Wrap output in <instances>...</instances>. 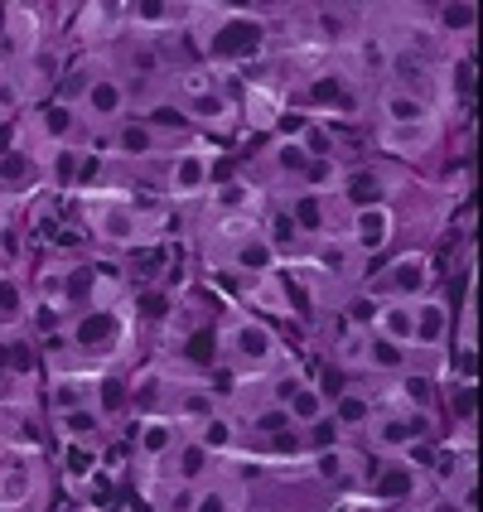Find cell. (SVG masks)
Segmentation results:
<instances>
[{"mask_svg": "<svg viewBox=\"0 0 483 512\" xmlns=\"http://www.w3.org/2000/svg\"><path fill=\"white\" fill-rule=\"evenodd\" d=\"M83 218H87V232L112 247V252H131V247H150V228L155 218H145L141 208L121 194H92L83 203Z\"/></svg>", "mask_w": 483, "mask_h": 512, "instance_id": "1", "label": "cell"}, {"mask_svg": "<svg viewBox=\"0 0 483 512\" xmlns=\"http://www.w3.org/2000/svg\"><path fill=\"white\" fill-rule=\"evenodd\" d=\"M223 348H228L232 363L247 372H271V368H285V363H290V353H285V343L276 339V329H271L266 319H256V314H232V319H223Z\"/></svg>", "mask_w": 483, "mask_h": 512, "instance_id": "2", "label": "cell"}, {"mask_svg": "<svg viewBox=\"0 0 483 512\" xmlns=\"http://www.w3.org/2000/svg\"><path fill=\"white\" fill-rule=\"evenodd\" d=\"M131 83L121 78V73H97L92 68V78L83 83V92L73 97V107L83 116V126H121L126 112H131Z\"/></svg>", "mask_w": 483, "mask_h": 512, "instance_id": "3", "label": "cell"}, {"mask_svg": "<svg viewBox=\"0 0 483 512\" xmlns=\"http://www.w3.org/2000/svg\"><path fill=\"white\" fill-rule=\"evenodd\" d=\"M223 266L242 281H261L281 271V252L261 237V228L252 223H228V242H223Z\"/></svg>", "mask_w": 483, "mask_h": 512, "instance_id": "4", "label": "cell"}, {"mask_svg": "<svg viewBox=\"0 0 483 512\" xmlns=\"http://www.w3.org/2000/svg\"><path fill=\"white\" fill-rule=\"evenodd\" d=\"M213 165H218V155L208 145H179L170 155V170H165V199H174V203L203 199L218 184Z\"/></svg>", "mask_w": 483, "mask_h": 512, "instance_id": "5", "label": "cell"}, {"mask_svg": "<svg viewBox=\"0 0 483 512\" xmlns=\"http://www.w3.org/2000/svg\"><path fill=\"white\" fill-rule=\"evenodd\" d=\"M343 237H348L353 252H363V256L387 252L392 237H397V213H392V203L387 199L353 203V208H348V223H343Z\"/></svg>", "mask_w": 483, "mask_h": 512, "instance_id": "6", "label": "cell"}, {"mask_svg": "<svg viewBox=\"0 0 483 512\" xmlns=\"http://www.w3.org/2000/svg\"><path fill=\"white\" fill-rule=\"evenodd\" d=\"M174 112H179V121H189L194 131H208V136H237V131H242V107H237V97L223 92V87L174 102Z\"/></svg>", "mask_w": 483, "mask_h": 512, "instance_id": "7", "label": "cell"}, {"mask_svg": "<svg viewBox=\"0 0 483 512\" xmlns=\"http://www.w3.org/2000/svg\"><path fill=\"white\" fill-rule=\"evenodd\" d=\"M377 300H416L430 290V256L426 252H401L382 266V276H372L363 285Z\"/></svg>", "mask_w": 483, "mask_h": 512, "instance_id": "8", "label": "cell"}, {"mask_svg": "<svg viewBox=\"0 0 483 512\" xmlns=\"http://www.w3.org/2000/svg\"><path fill=\"white\" fill-rule=\"evenodd\" d=\"M305 102H310V112H324V116H358L363 112L358 78H353V73H339V68L314 73L310 83H305Z\"/></svg>", "mask_w": 483, "mask_h": 512, "instance_id": "9", "label": "cell"}, {"mask_svg": "<svg viewBox=\"0 0 483 512\" xmlns=\"http://www.w3.org/2000/svg\"><path fill=\"white\" fill-rule=\"evenodd\" d=\"M372 107L382 116V126H426V121H435L430 97L421 87H406V83H382L377 97H372Z\"/></svg>", "mask_w": 483, "mask_h": 512, "instance_id": "10", "label": "cell"}, {"mask_svg": "<svg viewBox=\"0 0 483 512\" xmlns=\"http://www.w3.org/2000/svg\"><path fill=\"white\" fill-rule=\"evenodd\" d=\"M208 199H213V213H218L223 223H247L256 213H266V189H261L256 179H247V174H232L223 184H213Z\"/></svg>", "mask_w": 483, "mask_h": 512, "instance_id": "11", "label": "cell"}, {"mask_svg": "<svg viewBox=\"0 0 483 512\" xmlns=\"http://www.w3.org/2000/svg\"><path fill=\"white\" fill-rule=\"evenodd\" d=\"M112 160H155V155H174L170 150V131L155 126V121H121L112 126Z\"/></svg>", "mask_w": 483, "mask_h": 512, "instance_id": "12", "label": "cell"}, {"mask_svg": "<svg viewBox=\"0 0 483 512\" xmlns=\"http://www.w3.org/2000/svg\"><path fill=\"white\" fill-rule=\"evenodd\" d=\"M411 314H416V348H430V353H445L450 343V300L440 290H426L411 300Z\"/></svg>", "mask_w": 483, "mask_h": 512, "instance_id": "13", "label": "cell"}, {"mask_svg": "<svg viewBox=\"0 0 483 512\" xmlns=\"http://www.w3.org/2000/svg\"><path fill=\"white\" fill-rule=\"evenodd\" d=\"M237 107H242V126H252V131H276L285 116V92L276 83H242L237 92Z\"/></svg>", "mask_w": 483, "mask_h": 512, "instance_id": "14", "label": "cell"}, {"mask_svg": "<svg viewBox=\"0 0 483 512\" xmlns=\"http://www.w3.org/2000/svg\"><path fill=\"white\" fill-rule=\"evenodd\" d=\"M29 126H34L44 141L54 145V150H58V145H83V141H78V131H83V116H78V107H73V102H63V97L44 102V107H34Z\"/></svg>", "mask_w": 483, "mask_h": 512, "instance_id": "15", "label": "cell"}, {"mask_svg": "<svg viewBox=\"0 0 483 512\" xmlns=\"http://www.w3.org/2000/svg\"><path fill=\"white\" fill-rule=\"evenodd\" d=\"M314 29H319V44L329 49V44H353L358 39V29H363V20H368V10L363 5H314L310 10Z\"/></svg>", "mask_w": 483, "mask_h": 512, "instance_id": "16", "label": "cell"}, {"mask_svg": "<svg viewBox=\"0 0 483 512\" xmlns=\"http://www.w3.org/2000/svg\"><path fill=\"white\" fill-rule=\"evenodd\" d=\"M440 141V121H426V126H382V136L377 145L387 150V155H397V160H421L430 155Z\"/></svg>", "mask_w": 483, "mask_h": 512, "instance_id": "17", "label": "cell"}, {"mask_svg": "<svg viewBox=\"0 0 483 512\" xmlns=\"http://www.w3.org/2000/svg\"><path fill=\"white\" fill-rule=\"evenodd\" d=\"M174 445H179V421L174 416H141L136 421V450H141L145 464H165L174 455Z\"/></svg>", "mask_w": 483, "mask_h": 512, "instance_id": "18", "label": "cell"}, {"mask_svg": "<svg viewBox=\"0 0 483 512\" xmlns=\"http://www.w3.org/2000/svg\"><path fill=\"white\" fill-rule=\"evenodd\" d=\"M363 372H377V377H401L411 372V348L382 339V334H363V358H358Z\"/></svg>", "mask_w": 483, "mask_h": 512, "instance_id": "19", "label": "cell"}, {"mask_svg": "<svg viewBox=\"0 0 483 512\" xmlns=\"http://www.w3.org/2000/svg\"><path fill=\"white\" fill-rule=\"evenodd\" d=\"M363 435H368V445L377 450L382 459H397L406 445H411V435H406V421H401V411H392V406H377L372 411V421L363 426Z\"/></svg>", "mask_w": 483, "mask_h": 512, "instance_id": "20", "label": "cell"}, {"mask_svg": "<svg viewBox=\"0 0 483 512\" xmlns=\"http://www.w3.org/2000/svg\"><path fill=\"white\" fill-rule=\"evenodd\" d=\"M39 29H44L39 5H5V34H10V54H15V63L44 49V44H39Z\"/></svg>", "mask_w": 483, "mask_h": 512, "instance_id": "21", "label": "cell"}, {"mask_svg": "<svg viewBox=\"0 0 483 512\" xmlns=\"http://www.w3.org/2000/svg\"><path fill=\"white\" fill-rule=\"evenodd\" d=\"M368 334H382V339L401 343V348H416V314H411V300H382L377 314H372Z\"/></svg>", "mask_w": 483, "mask_h": 512, "instance_id": "22", "label": "cell"}, {"mask_svg": "<svg viewBox=\"0 0 483 512\" xmlns=\"http://www.w3.org/2000/svg\"><path fill=\"white\" fill-rule=\"evenodd\" d=\"M310 469L324 479V484H358L363 479V459L353 455L348 445H324V450H314L310 455Z\"/></svg>", "mask_w": 483, "mask_h": 512, "instance_id": "23", "label": "cell"}, {"mask_svg": "<svg viewBox=\"0 0 483 512\" xmlns=\"http://www.w3.org/2000/svg\"><path fill=\"white\" fill-rule=\"evenodd\" d=\"M194 445H203L208 455H228L242 445V421L232 416V411H213V416H203L199 426H194Z\"/></svg>", "mask_w": 483, "mask_h": 512, "instance_id": "24", "label": "cell"}, {"mask_svg": "<svg viewBox=\"0 0 483 512\" xmlns=\"http://www.w3.org/2000/svg\"><path fill=\"white\" fill-rule=\"evenodd\" d=\"M343 189H348V170H343L339 155L310 160L305 174H300V194H314V199H339Z\"/></svg>", "mask_w": 483, "mask_h": 512, "instance_id": "25", "label": "cell"}, {"mask_svg": "<svg viewBox=\"0 0 483 512\" xmlns=\"http://www.w3.org/2000/svg\"><path fill=\"white\" fill-rule=\"evenodd\" d=\"M242 300H247V310L256 319H266V314H276V319H290L295 305H290V295H285L281 276H261V281H247L242 285Z\"/></svg>", "mask_w": 483, "mask_h": 512, "instance_id": "26", "label": "cell"}, {"mask_svg": "<svg viewBox=\"0 0 483 512\" xmlns=\"http://www.w3.org/2000/svg\"><path fill=\"white\" fill-rule=\"evenodd\" d=\"M372 411H377V397L363 392V387H339V397L329 401V421L343 430H363L372 421Z\"/></svg>", "mask_w": 483, "mask_h": 512, "instance_id": "27", "label": "cell"}, {"mask_svg": "<svg viewBox=\"0 0 483 512\" xmlns=\"http://www.w3.org/2000/svg\"><path fill=\"white\" fill-rule=\"evenodd\" d=\"M189 20H194V5H179V0H170V5H126V25H141L150 34L184 29Z\"/></svg>", "mask_w": 483, "mask_h": 512, "instance_id": "28", "label": "cell"}, {"mask_svg": "<svg viewBox=\"0 0 483 512\" xmlns=\"http://www.w3.org/2000/svg\"><path fill=\"white\" fill-rule=\"evenodd\" d=\"M387 401H392V411H406V406H435V401H440V387H435L430 372H401V377H392Z\"/></svg>", "mask_w": 483, "mask_h": 512, "instance_id": "29", "label": "cell"}, {"mask_svg": "<svg viewBox=\"0 0 483 512\" xmlns=\"http://www.w3.org/2000/svg\"><path fill=\"white\" fill-rule=\"evenodd\" d=\"M266 165L276 170V179H285V184L300 189V174L310 165V155H305V145L295 141V136H276V141L266 145Z\"/></svg>", "mask_w": 483, "mask_h": 512, "instance_id": "30", "label": "cell"}, {"mask_svg": "<svg viewBox=\"0 0 483 512\" xmlns=\"http://www.w3.org/2000/svg\"><path fill=\"white\" fill-rule=\"evenodd\" d=\"M281 411H285V421H290V426L310 430V426H319V421L329 416V401H324V392H319V387H310V382H305V387H295V397L285 401Z\"/></svg>", "mask_w": 483, "mask_h": 512, "instance_id": "31", "label": "cell"}, {"mask_svg": "<svg viewBox=\"0 0 483 512\" xmlns=\"http://www.w3.org/2000/svg\"><path fill=\"white\" fill-rule=\"evenodd\" d=\"M474 15H479V10H474L469 0H464V5H435V15H430V29H440L445 39H455V34H459V44L469 49V44H474V25H479Z\"/></svg>", "mask_w": 483, "mask_h": 512, "instance_id": "32", "label": "cell"}, {"mask_svg": "<svg viewBox=\"0 0 483 512\" xmlns=\"http://www.w3.org/2000/svg\"><path fill=\"white\" fill-rule=\"evenodd\" d=\"M102 416L92 411V406H73V411H58V435L68 440V445H97V435H102Z\"/></svg>", "mask_w": 483, "mask_h": 512, "instance_id": "33", "label": "cell"}, {"mask_svg": "<svg viewBox=\"0 0 483 512\" xmlns=\"http://www.w3.org/2000/svg\"><path fill=\"white\" fill-rule=\"evenodd\" d=\"M73 25L83 29L87 39L116 34V29L126 25V5H83V10H73Z\"/></svg>", "mask_w": 483, "mask_h": 512, "instance_id": "34", "label": "cell"}, {"mask_svg": "<svg viewBox=\"0 0 483 512\" xmlns=\"http://www.w3.org/2000/svg\"><path fill=\"white\" fill-rule=\"evenodd\" d=\"M401 421H406V435L416 445H440V411L435 406H406Z\"/></svg>", "mask_w": 483, "mask_h": 512, "instance_id": "35", "label": "cell"}, {"mask_svg": "<svg viewBox=\"0 0 483 512\" xmlns=\"http://www.w3.org/2000/svg\"><path fill=\"white\" fill-rule=\"evenodd\" d=\"M29 314V290L15 276H0V324H25Z\"/></svg>", "mask_w": 483, "mask_h": 512, "instance_id": "36", "label": "cell"}, {"mask_svg": "<svg viewBox=\"0 0 483 512\" xmlns=\"http://www.w3.org/2000/svg\"><path fill=\"white\" fill-rule=\"evenodd\" d=\"M189 512H242V503H237L232 484H199V498Z\"/></svg>", "mask_w": 483, "mask_h": 512, "instance_id": "37", "label": "cell"}, {"mask_svg": "<svg viewBox=\"0 0 483 512\" xmlns=\"http://www.w3.org/2000/svg\"><path fill=\"white\" fill-rule=\"evenodd\" d=\"M194 498H199V484H174L170 498L160 503V512H189L194 508Z\"/></svg>", "mask_w": 483, "mask_h": 512, "instance_id": "38", "label": "cell"}, {"mask_svg": "<svg viewBox=\"0 0 483 512\" xmlns=\"http://www.w3.org/2000/svg\"><path fill=\"white\" fill-rule=\"evenodd\" d=\"M63 512H83V508H63Z\"/></svg>", "mask_w": 483, "mask_h": 512, "instance_id": "39", "label": "cell"}]
</instances>
